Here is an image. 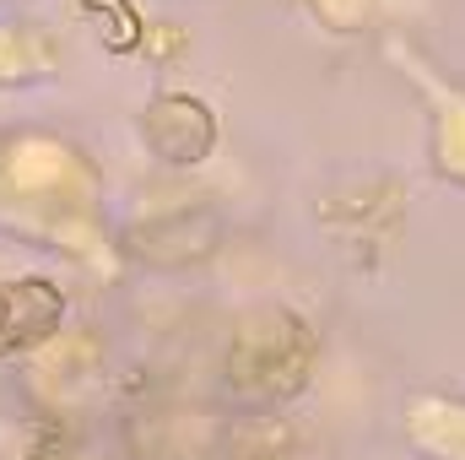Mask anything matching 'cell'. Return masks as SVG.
I'll return each instance as SVG.
<instances>
[{"label":"cell","instance_id":"cell-1","mask_svg":"<svg viewBox=\"0 0 465 460\" xmlns=\"http://www.w3.org/2000/svg\"><path fill=\"white\" fill-rule=\"evenodd\" d=\"M54 325H60V293H54L49 282L27 276V282H11V287L0 293V331H5L11 342H38V336H49Z\"/></svg>","mask_w":465,"mask_h":460}]
</instances>
